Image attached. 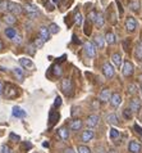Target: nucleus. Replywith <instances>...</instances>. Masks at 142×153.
Here are the masks:
<instances>
[{"instance_id":"1","label":"nucleus","mask_w":142,"mask_h":153,"mask_svg":"<svg viewBox=\"0 0 142 153\" xmlns=\"http://www.w3.org/2000/svg\"><path fill=\"white\" fill-rule=\"evenodd\" d=\"M4 95H5L7 99H14V98L18 95L17 88L13 84H7L5 88H4Z\"/></svg>"},{"instance_id":"2","label":"nucleus","mask_w":142,"mask_h":153,"mask_svg":"<svg viewBox=\"0 0 142 153\" xmlns=\"http://www.w3.org/2000/svg\"><path fill=\"white\" fill-rule=\"evenodd\" d=\"M61 90L65 95H72L73 94V84L70 79H63L61 81Z\"/></svg>"},{"instance_id":"3","label":"nucleus","mask_w":142,"mask_h":153,"mask_svg":"<svg viewBox=\"0 0 142 153\" xmlns=\"http://www.w3.org/2000/svg\"><path fill=\"white\" fill-rule=\"evenodd\" d=\"M83 48H85V53L89 58H94L96 56V46H95L94 42L86 41L85 45H83Z\"/></svg>"},{"instance_id":"4","label":"nucleus","mask_w":142,"mask_h":153,"mask_svg":"<svg viewBox=\"0 0 142 153\" xmlns=\"http://www.w3.org/2000/svg\"><path fill=\"white\" fill-rule=\"evenodd\" d=\"M133 71H135V67H133V63L129 62V61H126L124 62V65L122 67V74L124 77H129V76H132Z\"/></svg>"},{"instance_id":"5","label":"nucleus","mask_w":142,"mask_h":153,"mask_svg":"<svg viewBox=\"0 0 142 153\" xmlns=\"http://www.w3.org/2000/svg\"><path fill=\"white\" fill-rule=\"evenodd\" d=\"M102 74H104V76H105L106 79H111V77H114V75H115V70H114V67H113L110 63H104Z\"/></svg>"},{"instance_id":"6","label":"nucleus","mask_w":142,"mask_h":153,"mask_svg":"<svg viewBox=\"0 0 142 153\" xmlns=\"http://www.w3.org/2000/svg\"><path fill=\"white\" fill-rule=\"evenodd\" d=\"M8 13L10 14H20L22 13V5H19V4L17 3H12L9 1V4H8Z\"/></svg>"},{"instance_id":"7","label":"nucleus","mask_w":142,"mask_h":153,"mask_svg":"<svg viewBox=\"0 0 142 153\" xmlns=\"http://www.w3.org/2000/svg\"><path fill=\"white\" fill-rule=\"evenodd\" d=\"M24 8H26L27 14L30 16L31 18H35V16L39 14V8H37L33 3H27L26 5H24Z\"/></svg>"},{"instance_id":"8","label":"nucleus","mask_w":142,"mask_h":153,"mask_svg":"<svg viewBox=\"0 0 142 153\" xmlns=\"http://www.w3.org/2000/svg\"><path fill=\"white\" fill-rule=\"evenodd\" d=\"M111 93L110 90L108 88L105 89H102L101 91H100V94H99V100L100 102H102V103H106V102H110V98H111Z\"/></svg>"},{"instance_id":"9","label":"nucleus","mask_w":142,"mask_h":153,"mask_svg":"<svg viewBox=\"0 0 142 153\" xmlns=\"http://www.w3.org/2000/svg\"><path fill=\"white\" fill-rule=\"evenodd\" d=\"M128 151L131 153H141L142 151V146L137 142V140H131L128 144Z\"/></svg>"},{"instance_id":"10","label":"nucleus","mask_w":142,"mask_h":153,"mask_svg":"<svg viewBox=\"0 0 142 153\" xmlns=\"http://www.w3.org/2000/svg\"><path fill=\"white\" fill-rule=\"evenodd\" d=\"M99 121H100V117L97 114H90L86 120V125L89 127H95L99 125Z\"/></svg>"},{"instance_id":"11","label":"nucleus","mask_w":142,"mask_h":153,"mask_svg":"<svg viewBox=\"0 0 142 153\" xmlns=\"http://www.w3.org/2000/svg\"><path fill=\"white\" fill-rule=\"evenodd\" d=\"M94 137H95V133L92 130H85L82 133V135H81V140L83 143H89V142H91V140L94 139Z\"/></svg>"},{"instance_id":"12","label":"nucleus","mask_w":142,"mask_h":153,"mask_svg":"<svg viewBox=\"0 0 142 153\" xmlns=\"http://www.w3.org/2000/svg\"><path fill=\"white\" fill-rule=\"evenodd\" d=\"M129 109H131L132 112H137L140 111L141 108V100L138 99V98H133V99H131V102H129Z\"/></svg>"},{"instance_id":"13","label":"nucleus","mask_w":142,"mask_h":153,"mask_svg":"<svg viewBox=\"0 0 142 153\" xmlns=\"http://www.w3.org/2000/svg\"><path fill=\"white\" fill-rule=\"evenodd\" d=\"M120 103H122V97H120V94H118V93H114V94L111 95L110 98V104H111V107H114V108H118Z\"/></svg>"},{"instance_id":"14","label":"nucleus","mask_w":142,"mask_h":153,"mask_svg":"<svg viewBox=\"0 0 142 153\" xmlns=\"http://www.w3.org/2000/svg\"><path fill=\"white\" fill-rule=\"evenodd\" d=\"M126 27L129 32H133L137 27V21L133 18V17H128V18L126 19Z\"/></svg>"},{"instance_id":"15","label":"nucleus","mask_w":142,"mask_h":153,"mask_svg":"<svg viewBox=\"0 0 142 153\" xmlns=\"http://www.w3.org/2000/svg\"><path fill=\"white\" fill-rule=\"evenodd\" d=\"M19 65L23 67V68H28V70H33L35 68V65L31 61L30 58H20L19 59Z\"/></svg>"},{"instance_id":"16","label":"nucleus","mask_w":142,"mask_h":153,"mask_svg":"<svg viewBox=\"0 0 142 153\" xmlns=\"http://www.w3.org/2000/svg\"><path fill=\"white\" fill-rule=\"evenodd\" d=\"M82 125H83V122L79 118H76V120H72L69 122V129L73 131H78L82 129Z\"/></svg>"},{"instance_id":"17","label":"nucleus","mask_w":142,"mask_h":153,"mask_svg":"<svg viewBox=\"0 0 142 153\" xmlns=\"http://www.w3.org/2000/svg\"><path fill=\"white\" fill-rule=\"evenodd\" d=\"M39 35L41 39H44L45 41L50 39V31H49V27L46 26H41L40 30H39Z\"/></svg>"},{"instance_id":"18","label":"nucleus","mask_w":142,"mask_h":153,"mask_svg":"<svg viewBox=\"0 0 142 153\" xmlns=\"http://www.w3.org/2000/svg\"><path fill=\"white\" fill-rule=\"evenodd\" d=\"M94 42H95V45L97 46L99 49H102L104 45H105V36H102V35H96L95 39H94Z\"/></svg>"},{"instance_id":"19","label":"nucleus","mask_w":142,"mask_h":153,"mask_svg":"<svg viewBox=\"0 0 142 153\" xmlns=\"http://www.w3.org/2000/svg\"><path fill=\"white\" fill-rule=\"evenodd\" d=\"M12 114H13L14 117H17V118H24L27 116V113L24 112L20 107H14L13 111H12Z\"/></svg>"},{"instance_id":"20","label":"nucleus","mask_w":142,"mask_h":153,"mask_svg":"<svg viewBox=\"0 0 142 153\" xmlns=\"http://www.w3.org/2000/svg\"><path fill=\"white\" fill-rule=\"evenodd\" d=\"M111 61L114 63V66L116 68H120V66H122V56H120L119 53H114L111 56Z\"/></svg>"},{"instance_id":"21","label":"nucleus","mask_w":142,"mask_h":153,"mask_svg":"<svg viewBox=\"0 0 142 153\" xmlns=\"http://www.w3.org/2000/svg\"><path fill=\"white\" fill-rule=\"evenodd\" d=\"M95 25L97 26V28H101L104 25H105V18H104V14L102 13H97V16H96V19H95Z\"/></svg>"},{"instance_id":"22","label":"nucleus","mask_w":142,"mask_h":153,"mask_svg":"<svg viewBox=\"0 0 142 153\" xmlns=\"http://www.w3.org/2000/svg\"><path fill=\"white\" fill-rule=\"evenodd\" d=\"M106 121H108V124H110V125H118V124H119L118 116H116L115 113L108 114V116H106Z\"/></svg>"},{"instance_id":"23","label":"nucleus","mask_w":142,"mask_h":153,"mask_svg":"<svg viewBox=\"0 0 142 153\" xmlns=\"http://www.w3.org/2000/svg\"><path fill=\"white\" fill-rule=\"evenodd\" d=\"M135 56H136V58H137V61H142V41H140L138 44L136 45Z\"/></svg>"},{"instance_id":"24","label":"nucleus","mask_w":142,"mask_h":153,"mask_svg":"<svg viewBox=\"0 0 142 153\" xmlns=\"http://www.w3.org/2000/svg\"><path fill=\"white\" fill-rule=\"evenodd\" d=\"M58 134H59V137H60L61 140H67L68 137H69V131H68L67 127H60V129L58 130Z\"/></svg>"},{"instance_id":"25","label":"nucleus","mask_w":142,"mask_h":153,"mask_svg":"<svg viewBox=\"0 0 142 153\" xmlns=\"http://www.w3.org/2000/svg\"><path fill=\"white\" fill-rule=\"evenodd\" d=\"M49 120H50V126H53L58 120H59V113L55 112V111H51L49 114Z\"/></svg>"},{"instance_id":"26","label":"nucleus","mask_w":142,"mask_h":153,"mask_svg":"<svg viewBox=\"0 0 142 153\" xmlns=\"http://www.w3.org/2000/svg\"><path fill=\"white\" fill-rule=\"evenodd\" d=\"M140 7H141L140 0H131V1H129V8H131V10H133V12H138Z\"/></svg>"},{"instance_id":"27","label":"nucleus","mask_w":142,"mask_h":153,"mask_svg":"<svg viewBox=\"0 0 142 153\" xmlns=\"http://www.w3.org/2000/svg\"><path fill=\"white\" fill-rule=\"evenodd\" d=\"M105 41L108 42V44H115V41H116V37L115 35L113 32H106V35H105Z\"/></svg>"},{"instance_id":"28","label":"nucleus","mask_w":142,"mask_h":153,"mask_svg":"<svg viewBox=\"0 0 142 153\" xmlns=\"http://www.w3.org/2000/svg\"><path fill=\"white\" fill-rule=\"evenodd\" d=\"M5 35H7V37H9L10 40H13L15 37V35H17V31L13 27H7L5 28Z\"/></svg>"},{"instance_id":"29","label":"nucleus","mask_w":142,"mask_h":153,"mask_svg":"<svg viewBox=\"0 0 142 153\" xmlns=\"http://www.w3.org/2000/svg\"><path fill=\"white\" fill-rule=\"evenodd\" d=\"M13 72H14V75L17 76V79H18L19 81L22 82V81H23V79H24V76H23V72H22V70H20V68H17V67H15V68L13 70Z\"/></svg>"},{"instance_id":"30","label":"nucleus","mask_w":142,"mask_h":153,"mask_svg":"<svg viewBox=\"0 0 142 153\" xmlns=\"http://www.w3.org/2000/svg\"><path fill=\"white\" fill-rule=\"evenodd\" d=\"M110 139L111 140H116L119 138V130H116V129H114V127H111L110 129Z\"/></svg>"},{"instance_id":"31","label":"nucleus","mask_w":142,"mask_h":153,"mask_svg":"<svg viewBox=\"0 0 142 153\" xmlns=\"http://www.w3.org/2000/svg\"><path fill=\"white\" fill-rule=\"evenodd\" d=\"M4 19H5V22H7V23H9V25L15 23V21H17V18L14 17V14H10V13H9V14H7Z\"/></svg>"},{"instance_id":"32","label":"nucleus","mask_w":142,"mask_h":153,"mask_svg":"<svg viewBox=\"0 0 142 153\" xmlns=\"http://www.w3.org/2000/svg\"><path fill=\"white\" fill-rule=\"evenodd\" d=\"M49 31H50V33H58L59 32V26H58L56 23H51L49 26Z\"/></svg>"},{"instance_id":"33","label":"nucleus","mask_w":142,"mask_h":153,"mask_svg":"<svg viewBox=\"0 0 142 153\" xmlns=\"http://www.w3.org/2000/svg\"><path fill=\"white\" fill-rule=\"evenodd\" d=\"M77 151L78 153H91V149L87 146H78Z\"/></svg>"},{"instance_id":"34","label":"nucleus","mask_w":142,"mask_h":153,"mask_svg":"<svg viewBox=\"0 0 142 153\" xmlns=\"http://www.w3.org/2000/svg\"><path fill=\"white\" fill-rule=\"evenodd\" d=\"M44 44H45V40L41 39V37H37L36 41H35V46H36L37 49H41L44 46Z\"/></svg>"},{"instance_id":"35","label":"nucleus","mask_w":142,"mask_h":153,"mask_svg":"<svg viewBox=\"0 0 142 153\" xmlns=\"http://www.w3.org/2000/svg\"><path fill=\"white\" fill-rule=\"evenodd\" d=\"M136 93H137V86L135 84H129L128 85V94L133 95V94H136Z\"/></svg>"},{"instance_id":"36","label":"nucleus","mask_w":142,"mask_h":153,"mask_svg":"<svg viewBox=\"0 0 142 153\" xmlns=\"http://www.w3.org/2000/svg\"><path fill=\"white\" fill-rule=\"evenodd\" d=\"M85 33H86V35H90V33H91V28H90V26H91V21L90 19H87L86 21V25H85Z\"/></svg>"},{"instance_id":"37","label":"nucleus","mask_w":142,"mask_h":153,"mask_svg":"<svg viewBox=\"0 0 142 153\" xmlns=\"http://www.w3.org/2000/svg\"><path fill=\"white\" fill-rule=\"evenodd\" d=\"M123 116H124V118H127V120H129V118L132 117V111L129 108H126L123 111Z\"/></svg>"},{"instance_id":"38","label":"nucleus","mask_w":142,"mask_h":153,"mask_svg":"<svg viewBox=\"0 0 142 153\" xmlns=\"http://www.w3.org/2000/svg\"><path fill=\"white\" fill-rule=\"evenodd\" d=\"M96 16H97V12H95V10H91L90 13H89V19L91 21V22H94V23H95Z\"/></svg>"},{"instance_id":"39","label":"nucleus","mask_w":142,"mask_h":153,"mask_svg":"<svg viewBox=\"0 0 142 153\" xmlns=\"http://www.w3.org/2000/svg\"><path fill=\"white\" fill-rule=\"evenodd\" d=\"M53 68H54V75H55V76H60L61 75V68H60V66H54L53 67Z\"/></svg>"},{"instance_id":"40","label":"nucleus","mask_w":142,"mask_h":153,"mask_svg":"<svg viewBox=\"0 0 142 153\" xmlns=\"http://www.w3.org/2000/svg\"><path fill=\"white\" fill-rule=\"evenodd\" d=\"M76 23L77 25H82V16H81L79 12H77V13H76Z\"/></svg>"},{"instance_id":"41","label":"nucleus","mask_w":142,"mask_h":153,"mask_svg":"<svg viewBox=\"0 0 142 153\" xmlns=\"http://www.w3.org/2000/svg\"><path fill=\"white\" fill-rule=\"evenodd\" d=\"M0 153H12V152H10V148L8 146H1V151H0Z\"/></svg>"},{"instance_id":"42","label":"nucleus","mask_w":142,"mask_h":153,"mask_svg":"<svg viewBox=\"0 0 142 153\" xmlns=\"http://www.w3.org/2000/svg\"><path fill=\"white\" fill-rule=\"evenodd\" d=\"M96 153H109V152H108L104 147L100 146V147H96Z\"/></svg>"},{"instance_id":"43","label":"nucleus","mask_w":142,"mask_h":153,"mask_svg":"<svg viewBox=\"0 0 142 153\" xmlns=\"http://www.w3.org/2000/svg\"><path fill=\"white\" fill-rule=\"evenodd\" d=\"M9 138L13 140V142H18V140H19V137H18V135H15V134H13V133H10Z\"/></svg>"},{"instance_id":"44","label":"nucleus","mask_w":142,"mask_h":153,"mask_svg":"<svg viewBox=\"0 0 142 153\" xmlns=\"http://www.w3.org/2000/svg\"><path fill=\"white\" fill-rule=\"evenodd\" d=\"M133 129L136 130V133H138V134H141V135H142V127H141V126H138L137 124H135V126H133Z\"/></svg>"},{"instance_id":"45","label":"nucleus","mask_w":142,"mask_h":153,"mask_svg":"<svg viewBox=\"0 0 142 153\" xmlns=\"http://www.w3.org/2000/svg\"><path fill=\"white\" fill-rule=\"evenodd\" d=\"M13 41L15 42V44H20V42H22V39H20V36L18 35V33H17V35H15V37L13 39Z\"/></svg>"},{"instance_id":"46","label":"nucleus","mask_w":142,"mask_h":153,"mask_svg":"<svg viewBox=\"0 0 142 153\" xmlns=\"http://www.w3.org/2000/svg\"><path fill=\"white\" fill-rule=\"evenodd\" d=\"M54 104H55V107H59V105L61 104V98L60 97H56L55 98V103H54Z\"/></svg>"},{"instance_id":"47","label":"nucleus","mask_w":142,"mask_h":153,"mask_svg":"<svg viewBox=\"0 0 142 153\" xmlns=\"http://www.w3.org/2000/svg\"><path fill=\"white\" fill-rule=\"evenodd\" d=\"M4 88H5V85L3 84V81H0V95L4 93Z\"/></svg>"},{"instance_id":"48","label":"nucleus","mask_w":142,"mask_h":153,"mask_svg":"<svg viewBox=\"0 0 142 153\" xmlns=\"http://www.w3.org/2000/svg\"><path fill=\"white\" fill-rule=\"evenodd\" d=\"M63 153H76V152H74V151L72 149V148H67V149H65Z\"/></svg>"},{"instance_id":"49","label":"nucleus","mask_w":142,"mask_h":153,"mask_svg":"<svg viewBox=\"0 0 142 153\" xmlns=\"http://www.w3.org/2000/svg\"><path fill=\"white\" fill-rule=\"evenodd\" d=\"M3 49V42H1V40H0V50Z\"/></svg>"},{"instance_id":"50","label":"nucleus","mask_w":142,"mask_h":153,"mask_svg":"<svg viewBox=\"0 0 142 153\" xmlns=\"http://www.w3.org/2000/svg\"><path fill=\"white\" fill-rule=\"evenodd\" d=\"M138 80H140V81L142 82V75H140V76H138Z\"/></svg>"},{"instance_id":"51","label":"nucleus","mask_w":142,"mask_h":153,"mask_svg":"<svg viewBox=\"0 0 142 153\" xmlns=\"http://www.w3.org/2000/svg\"><path fill=\"white\" fill-rule=\"evenodd\" d=\"M58 1H59V0H53V3H58Z\"/></svg>"},{"instance_id":"52","label":"nucleus","mask_w":142,"mask_h":153,"mask_svg":"<svg viewBox=\"0 0 142 153\" xmlns=\"http://www.w3.org/2000/svg\"><path fill=\"white\" fill-rule=\"evenodd\" d=\"M141 93H142V88H141Z\"/></svg>"}]
</instances>
